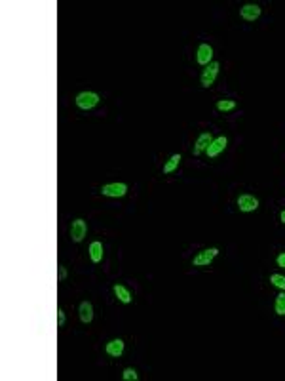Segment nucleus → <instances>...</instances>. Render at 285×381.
I'll return each instance as SVG.
<instances>
[{"instance_id":"obj_1","label":"nucleus","mask_w":285,"mask_h":381,"mask_svg":"<svg viewBox=\"0 0 285 381\" xmlns=\"http://www.w3.org/2000/svg\"><path fill=\"white\" fill-rule=\"evenodd\" d=\"M219 69H220V65L217 61H211L207 67L203 69V73H201V76H200V82H201L203 88H211V86L215 84V78H217V74H219Z\"/></svg>"},{"instance_id":"obj_2","label":"nucleus","mask_w":285,"mask_h":381,"mask_svg":"<svg viewBox=\"0 0 285 381\" xmlns=\"http://www.w3.org/2000/svg\"><path fill=\"white\" fill-rule=\"evenodd\" d=\"M99 103V95L95 91H82L76 95V107L82 111H89Z\"/></svg>"},{"instance_id":"obj_3","label":"nucleus","mask_w":285,"mask_h":381,"mask_svg":"<svg viewBox=\"0 0 285 381\" xmlns=\"http://www.w3.org/2000/svg\"><path fill=\"white\" fill-rule=\"evenodd\" d=\"M217 255H219V250H217V248L203 250V252H200L196 257L192 259V265H194V267H207Z\"/></svg>"},{"instance_id":"obj_4","label":"nucleus","mask_w":285,"mask_h":381,"mask_svg":"<svg viewBox=\"0 0 285 381\" xmlns=\"http://www.w3.org/2000/svg\"><path fill=\"white\" fill-rule=\"evenodd\" d=\"M128 193V185L126 183H109L101 187V195L103 197H112V199H120Z\"/></svg>"},{"instance_id":"obj_5","label":"nucleus","mask_w":285,"mask_h":381,"mask_svg":"<svg viewBox=\"0 0 285 381\" xmlns=\"http://www.w3.org/2000/svg\"><path fill=\"white\" fill-rule=\"evenodd\" d=\"M86 233H88V225H86L84 219H74L72 221V225H70V238L74 242H82Z\"/></svg>"},{"instance_id":"obj_6","label":"nucleus","mask_w":285,"mask_h":381,"mask_svg":"<svg viewBox=\"0 0 285 381\" xmlns=\"http://www.w3.org/2000/svg\"><path fill=\"white\" fill-rule=\"evenodd\" d=\"M261 6H257V4H245V6H241L240 10V18L243 21H255V19H259L261 18Z\"/></svg>"},{"instance_id":"obj_7","label":"nucleus","mask_w":285,"mask_h":381,"mask_svg":"<svg viewBox=\"0 0 285 381\" xmlns=\"http://www.w3.org/2000/svg\"><path fill=\"white\" fill-rule=\"evenodd\" d=\"M211 141H213L211 132H203V134H200L198 135V139H196V145H194V149H192V155L198 157V155L205 153V151H207V147L211 145Z\"/></svg>"},{"instance_id":"obj_8","label":"nucleus","mask_w":285,"mask_h":381,"mask_svg":"<svg viewBox=\"0 0 285 381\" xmlns=\"http://www.w3.org/2000/svg\"><path fill=\"white\" fill-rule=\"evenodd\" d=\"M238 208L240 212H255L259 208V199L253 195H240L238 197Z\"/></svg>"},{"instance_id":"obj_9","label":"nucleus","mask_w":285,"mask_h":381,"mask_svg":"<svg viewBox=\"0 0 285 381\" xmlns=\"http://www.w3.org/2000/svg\"><path fill=\"white\" fill-rule=\"evenodd\" d=\"M211 59H213V48H211L209 44H200V48H198V54H196L198 65H201V67H207V65L211 63Z\"/></svg>"},{"instance_id":"obj_10","label":"nucleus","mask_w":285,"mask_h":381,"mask_svg":"<svg viewBox=\"0 0 285 381\" xmlns=\"http://www.w3.org/2000/svg\"><path fill=\"white\" fill-rule=\"evenodd\" d=\"M226 145H228V139L224 137V135H220V137H217V139H213L211 141V145L207 147V157L209 158H215V157H219L220 153L226 149Z\"/></svg>"},{"instance_id":"obj_11","label":"nucleus","mask_w":285,"mask_h":381,"mask_svg":"<svg viewBox=\"0 0 285 381\" xmlns=\"http://www.w3.org/2000/svg\"><path fill=\"white\" fill-rule=\"evenodd\" d=\"M105 351H107L109 357H114V359L122 357V353H124V341L122 339H112V341H109L105 345Z\"/></svg>"},{"instance_id":"obj_12","label":"nucleus","mask_w":285,"mask_h":381,"mask_svg":"<svg viewBox=\"0 0 285 381\" xmlns=\"http://www.w3.org/2000/svg\"><path fill=\"white\" fill-rule=\"evenodd\" d=\"M78 314H80V320L84 324H89L93 320V305L89 301H82L80 303V309H78Z\"/></svg>"},{"instance_id":"obj_13","label":"nucleus","mask_w":285,"mask_h":381,"mask_svg":"<svg viewBox=\"0 0 285 381\" xmlns=\"http://www.w3.org/2000/svg\"><path fill=\"white\" fill-rule=\"evenodd\" d=\"M88 252H89V259H91L93 263H101V261H103V244H101L99 240L91 242Z\"/></svg>"},{"instance_id":"obj_14","label":"nucleus","mask_w":285,"mask_h":381,"mask_svg":"<svg viewBox=\"0 0 285 381\" xmlns=\"http://www.w3.org/2000/svg\"><path fill=\"white\" fill-rule=\"evenodd\" d=\"M112 290H114V295H116L122 303H130V301H132V293L126 290L122 284H114V288H112Z\"/></svg>"},{"instance_id":"obj_15","label":"nucleus","mask_w":285,"mask_h":381,"mask_svg":"<svg viewBox=\"0 0 285 381\" xmlns=\"http://www.w3.org/2000/svg\"><path fill=\"white\" fill-rule=\"evenodd\" d=\"M181 160H183V158H181V155H173V157L166 162V166H164V174H171V172H175Z\"/></svg>"},{"instance_id":"obj_16","label":"nucleus","mask_w":285,"mask_h":381,"mask_svg":"<svg viewBox=\"0 0 285 381\" xmlns=\"http://www.w3.org/2000/svg\"><path fill=\"white\" fill-rule=\"evenodd\" d=\"M274 309H276V314L285 316V291H282V293L276 297V305H274Z\"/></svg>"},{"instance_id":"obj_17","label":"nucleus","mask_w":285,"mask_h":381,"mask_svg":"<svg viewBox=\"0 0 285 381\" xmlns=\"http://www.w3.org/2000/svg\"><path fill=\"white\" fill-rule=\"evenodd\" d=\"M217 109L220 112L232 111V109H236V101H232V99H220L219 103H217Z\"/></svg>"},{"instance_id":"obj_18","label":"nucleus","mask_w":285,"mask_h":381,"mask_svg":"<svg viewBox=\"0 0 285 381\" xmlns=\"http://www.w3.org/2000/svg\"><path fill=\"white\" fill-rule=\"evenodd\" d=\"M270 282H272L276 288H280V290L285 291V276H282V274H272V276H270Z\"/></svg>"},{"instance_id":"obj_19","label":"nucleus","mask_w":285,"mask_h":381,"mask_svg":"<svg viewBox=\"0 0 285 381\" xmlns=\"http://www.w3.org/2000/svg\"><path fill=\"white\" fill-rule=\"evenodd\" d=\"M122 378L126 381H137L139 380V376H137V372L133 370V368H126L124 372H122Z\"/></svg>"},{"instance_id":"obj_20","label":"nucleus","mask_w":285,"mask_h":381,"mask_svg":"<svg viewBox=\"0 0 285 381\" xmlns=\"http://www.w3.org/2000/svg\"><path fill=\"white\" fill-rule=\"evenodd\" d=\"M67 322V316H65V311L61 309V307H57V326L59 328H63Z\"/></svg>"},{"instance_id":"obj_21","label":"nucleus","mask_w":285,"mask_h":381,"mask_svg":"<svg viewBox=\"0 0 285 381\" xmlns=\"http://www.w3.org/2000/svg\"><path fill=\"white\" fill-rule=\"evenodd\" d=\"M276 263H278V267H282V269H285V252H284V254H280V255H278V259H276Z\"/></svg>"},{"instance_id":"obj_22","label":"nucleus","mask_w":285,"mask_h":381,"mask_svg":"<svg viewBox=\"0 0 285 381\" xmlns=\"http://www.w3.org/2000/svg\"><path fill=\"white\" fill-rule=\"evenodd\" d=\"M57 269H59V280H65L67 278V269L63 265H57Z\"/></svg>"},{"instance_id":"obj_23","label":"nucleus","mask_w":285,"mask_h":381,"mask_svg":"<svg viewBox=\"0 0 285 381\" xmlns=\"http://www.w3.org/2000/svg\"><path fill=\"white\" fill-rule=\"evenodd\" d=\"M280 219H282V223H285V210L282 212V214H280Z\"/></svg>"}]
</instances>
